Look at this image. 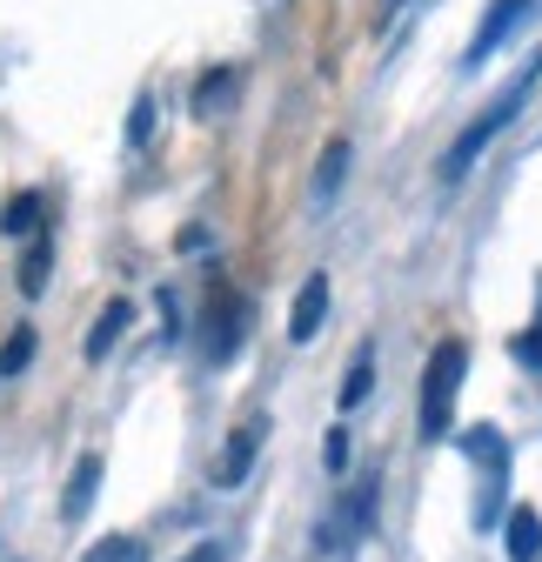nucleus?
I'll use <instances>...</instances> for the list:
<instances>
[{"label": "nucleus", "mask_w": 542, "mask_h": 562, "mask_svg": "<svg viewBox=\"0 0 542 562\" xmlns=\"http://www.w3.org/2000/svg\"><path fill=\"white\" fill-rule=\"evenodd\" d=\"M535 81H542V54H529V60H522V75H516V81H509V88H503L483 114H476V121H468V127L449 140V155H442V181H462L468 168L483 161V148H489V140H496V134L522 114V101L535 94Z\"/></svg>", "instance_id": "f257e3e1"}, {"label": "nucleus", "mask_w": 542, "mask_h": 562, "mask_svg": "<svg viewBox=\"0 0 542 562\" xmlns=\"http://www.w3.org/2000/svg\"><path fill=\"white\" fill-rule=\"evenodd\" d=\"M468 375V341H436V356L422 369V436H449V408H455V389Z\"/></svg>", "instance_id": "f03ea898"}, {"label": "nucleus", "mask_w": 542, "mask_h": 562, "mask_svg": "<svg viewBox=\"0 0 542 562\" xmlns=\"http://www.w3.org/2000/svg\"><path fill=\"white\" fill-rule=\"evenodd\" d=\"M462 456H476L483 469V496H476V522H496L503 509V482H509V449L496 429H462Z\"/></svg>", "instance_id": "7ed1b4c3"}, {"label": "nucleus", "mask_w": 542, "mask_h": 562, "mask_svg": "<svg viewBox=\"0 0 542 562\" xmlns=\"http://www.w3.org/2000/svg\"><path fill=\"white\" fill-rule=\"evenodd\" d=\"M241 328H248V302L228 289V281H215V289H208V356L215 362H228L241 348Z\"/></svg>", "instance_id": "20e7f679"}, {"label": "nucleus", "mask_w": 542, "mask_h": 562, "mask_svg": "<svg viewBox=\"0 0 542 562\" xmlns=\"http://www.w3.org/2000/svg\"><path fill=\"white\" fill-rule=\"evenodd\" d=\"M261 436H268V422H261V415H255V422H241V429L228 436V449L215 456V482H222V488H235V482L255 469V456H261Z\"/></svg>", "instance_id": "39448f33"}, {"label": "nucleus", "mask_w": 542, "mask_h": 562, "mask_svg": "<svg viewBox=\"0 0 542 562\" xmlns=\"http://www.w3.org/2000/svg\"><path fill=\"white\" fill-rule=\"evenodd\" d=\"M321 322H328V274H308L302 295H295V308H289V335L295 341H315Z\"/></svg>", "instance_id": "423d86ee"}, {"label": "nucleus", "mask_w": 542, "mask_h": 562, "mask_svg": "<svg viewBox=\"0 0 542 562\" xmlns=\"http://www.w3.org/2000/svg\"><path fill=\"white\" fill-rule=\"evenodd\" d=\"M522 14H529V0H489V21H483V34H476V47H468V67L476 60H489L516 27H522Z\"/></svg>", "instance_id": "0eeeda50"}, {"label": "nucleus", "mask_w": 542, "mask_h": 562, "mask_svg": "<svg viewBox=\"0 0 542 562\" xmlns=\"http://www.w3.org/2000/svg\"><path fill=\"white\" fill-rule=\"evenodd\" d=\"M503 555H509V562H535V555H542V516H535L529 503L509 509V522H503Z\"/></svg>", "instance_id": "6e6552de"}, {"label": "nucleus", "mask_w": 542, "mask_h": 562, "mask_svg": "<svg viewBox=\"0 0 542 562\" xmlns=\"http://www.w3.org/2000/svg\"><path fill=\"white\" fill-rule=\"evenodd\" d=\"M94 488H101V456L88 449V456L75 462V475H67V496H60V516H67V522H81V516L94 509Z\"/></svg>", "instance_id": "1a4fd4ad"}, {"label": "nucleus", "mask_w": 542, "mask_h": 562, "mask_svg": "<svg viewBox=\"0 0 542 562\" xmlns=\"http://www.w3.org/2000/svg\"><path fill=\"white\" fill-rule=\"evenodd\" d=\"M235 88H241V81H235V67H215V75H201V81H194V114H201V121H222V114L235 108Z\"/></svg>", "instance_id": "9d476101"}, {"label": "nucleus", "mask_w": 542, "mask_h": 562, "mask_svg": "<svg viewBox=\"0 0 542 562\" xmlns=\"http://www.w3.org/2000/svg\"><path fill=\"white\" fill-rule=\"evenodd\" d=\"M349 155H355V148H349L342 134H335L328 148H321V161H315V201H328L335 188H342V175H349Z\"/></svg>", "instance_id": "9b49d317"}, {"label": "nucleus", "mask_w": 542, "mask_h": 562, "mask_svg": "<svg viewBox=\"0 0 542 562\" xmlns=\"http://www.w3.org/2000/svg\"><path fill=\"white\" fill-rule=\"evenodd\" d=\"M127 322H134V308H127V302H108V308H101V322H94V335H88V362H101V356H108V348L121 341V328H127Z\"/></svg>", "instance_id": "f8f14e48"}, {"label": "nucleus", "mask_w": 542, "mask_h": 562, "mask_svg": "<svg viewBox=\"0 0 542 562\" xmlns=\"http://www.w3.org/2000/svg\"><path fill=\"white\" fill-rule=\"evenodd\" d=\"M41 215H47L41 194H14L8 207H0V228H8V235H41Z\"/></svg>", "instance_id": "ddd939ff"}, {"label": "nucleus", "mask_w": 542, "mask_h": 562, "mask_svg": "<svg viewBox=\"0 0 542 562\" xmlns=\"http://www.w3.org/2000/svg\"><path fill=\"white\" fill-rule=\"evenodd\" d=\"M47 261H54V248H47V235H34V248L21 261V295H41L47 289Z\"/></svg>", "instance_id": "4468645a"}, {"label": "nucleus", "mask_w": 542, "mask_h": 562, "mask_svg": "<svg viewBox=\"0 0 542 562\" xmlns=\"http://www.w3.org/2000/svg\"><path fill=\"white\" fill-rule=\"evenodd\" d=\"M369 389H375V356H369V348H362V356L349 362V382H342V408L369 402Z\"/></svg>", "instance_id": "2eb2a0df"}, {"label": "nucleus", "mask_w": 542, "mask_h": 562, "mask_svg": "<svg viewBox=\"0 0 542 562\" xmlns=\"http://www.w3.org/2000/svg\"><path fill=\"white\" fill-rule=\"evenodd\" d=\"M27 362H34V328H14L8 348H0V375H21Z\"/></svg>", "instance_id": "dca6fc26"}, {"label": "nucleus", "mask_w": 542, "mask_h": 562, "mask_svg": "<svg viewBox=\"0 0 542 562\" xmlns=\"http://www.w3.org/2000/svg\"><path fill=\"white\" fill-rule=\"evenodd\" d=\"M142 555H148V549L134 542V536H108V542H94L81 562H142Z\"/></svg>", "instance_id": "f3484780"}, {"label": "nucleus", "mask_w": 542, "mask_h": 562, "mask_svg": "<svg viewBox=\"0 0 542 562\" xmlns=\"http://www.w3.org/2000/svg\"><path fill=\"white\" fill-rule=\"evenodd\" d=\"M148 134H155V101L142 94V101H134V121H127V140H134V148H142Z\"/></svg>", "instance_id": "a211bd4d"}, {"label": "nucleus", "mask_w": 542, "mask_h": 562, "mask_svg": "<svg viewBox=\"0 0 542 562\" xmlns=\"http://www.w3.org/2000/svg\"><path fill=\"white\" fill-rule=\"evenodd\" d=\"M321 462H328L335 475L349 469V436H342V429H328V449H321Z\"/></svg>", "instance_id": "6ab92c4d"}, {"label": "nucleus", "mask_w": 542, "mask_h": 562, "mask_svg": "<svg viewBox=\"0 0 542 562\" xmlns=\"http://www.w3.org/2000/svg\"><path fill=\"white\" fill-rule=\"evenodd\" d=\"M516 362L542 369V328H535V335H516Z\"/></svg>", "instance_id": "aec40b11"}, {"label": "nucleus", "mask_w": 542, "mask_h": 562, "mask_svg": "<svg viewBox=\"0 0 542 562\" xmlns=\"http://www.w3.org/2000/svg\"><path fill=\"white\" fill-rule=\"evenodd\" d=\"M395 14H402V0H382V8H375V21H382V27H388Z\"/></svg>", "instance_id": "412c9836"}, {"label": "nucleus", "mask_w": 542, "mask_h": 562, "mask_svg": "<svg viewBox=\"0 0 542 562\" xmlns=\"http://www.w3.org/2000/svg\"><path fill=\"white\" fill-rule=\"evenodd\" d=\"M188 562H222V549H215V542H208V549H194V555H188Z\"/></svg>", "instance_id": "4be33fe9"}]
</instances>
